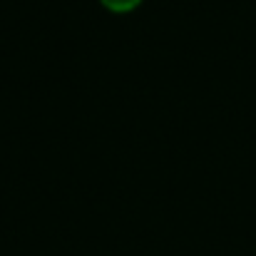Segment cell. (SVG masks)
<instances>
[{
    "instance_id": "6da1fadb",
    "label": "cell",
    "mask_w": 256,
    "mask_h": 256,
    "mask_svg": "<svg viewBox=\"0 0 256 256\" xmlns=\"http://www.w3.org/2000/svg\"><path fill=\"white\" fill-rule=\"evenodd\" d=\"M140 2L142 0H102V5L110 8V10H114V12H127V10L137 8Z\"/></svg>"
}]
</instances>
